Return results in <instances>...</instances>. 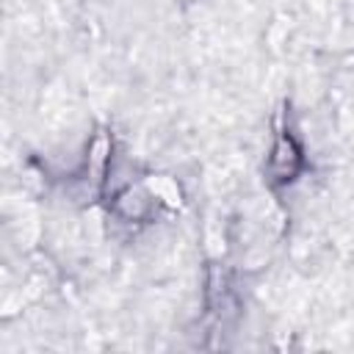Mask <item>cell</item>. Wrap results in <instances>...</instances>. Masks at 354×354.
Segmentation results:
<instances>
[{
    "instance_id": "cell-1",
    "label": "cell",
    "mask_w": 354,
    "mask_h": 354,
    "mask_svg": "<svg viewBox=\"0 0 354 354\" xmlns=\"http://www.w3.org/2000/svg\"><path fill=\"white\" fill-rule=\"evenodd\" d=\"M299 163H301V149L296 147L290 130H279L277 138H274L271 158H268V169H271L274 180H277V183H288V180H293Z\"/></svg>"
},
{
    "instance_id": "cell-2",
    "label": "cell",
    "mask_w": 354,
    "mask_h": 354,
    "mask_svg": "<svg viewBox=\"0 0 354 354\" xmlns=\"http://www.w3.org/2000/svg\"><path fill=\"white\" fill-rule=\"evenodd\" d=\"M108 152H111V141L100 133L91 144V155H88V166H91V174L94 180L100 183L102 180V171H105V160H108Z\"/></svg>"
}]
</instances>
